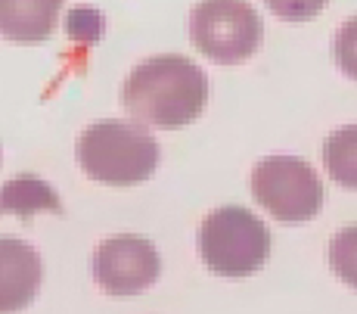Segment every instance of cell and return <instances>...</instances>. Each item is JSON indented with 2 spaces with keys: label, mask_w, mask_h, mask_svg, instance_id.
Masks as SVG:
<instances>
[{
  "label": "cell",
  "mask_w": 357,
  "mask_h": 314,
  "mask_svg": "<svg viewBox=\"0 0 357 314\" xmlns=\"http://www.w3.org/2000/svg\"><path fill=\"white\" fill-rule=\"evenodd\" d=\"M208 100V78L181 53L149 57L125 78L121 103L134 119L155 128H183L196 121Z\"/></svg>",
  "instance_id": "1"
},
{
  "label": "cell",
  "mask_w": 357,
  "mask_h": 314,
  "mask_svg": "<svg viewBox=\"0 0 357 314\" xmlns=\"http://www.w3.org/2000/svg\"><path fill=\"white\" fill-rule=\"evenodd\" d=\"M75 156L84 174L97 184L130 187L140 184L159 168V140L143 125L121 119H102L78 134Z\"/></svg>",
  "instance_id": "2"
},
{
  "label": "cell",
  "mask_w": 357,
  "mask_h": 314,
  "mask_svg": "<svg viewBox=\"0 0 357 314\" xmlns=\"http://www.w3.org/2000/svg\"><path fill=\"white\" fill-rule=\"evenodd\" d=\"M199 258L218 277H249L271 258V230L243 206H221L199 224Z\"/></svg>",
  "instance_id": "3"
},
{
  "label": "cell",
  "mask_w": 357,
  "mask_h": 314,
  "mask_svg": "<svg viewBox=\"0 0 357 314\" xmlns=\"http://www.w3.org/2000/svg\"><path fill=\"white\" fill-rule=\"evenodd\" d=\"M252 196L277 221L305 224L324 209V184L311 162L295 156H267L252 168Z\"/></svg>",
  "instance_id": "4"
},
{
  "label": "cell",
  "mask_w": 357,
  "mask_h": 314,
  "mask_svg": "<svg viewBox=\"0 0 357 314\" xmlns=\"http://www.w3.org/2000/svg\"><path fill=\"white\" fill-rule=\"evenodd\" d=\"M190 35L211 63L236 66L258 50L261 19L249 0H199L190 16Z\"/></svg>",
  "instance_id": "5"
},
{
  "label": "cell",
  "mask_w": 357,
  "mask_h": 314,
  "mask_svg": "<svg viewBox=\"0 0 357 314\" xmlns=\"http://www.w3.org/2000/svg\"><path fill=\"white\" fill-rule=\"evenodd\" d=\"M162 258L143 237H109L93 252V277L109 296H137L159 280Z\"/></svg>",
  "instance_id": "6"
},
{
  "label": "cell",
  "mask_w": 357,
  "mask_h": 314,
  "mask_svg": "<svg viewBox=\"0 0 357 314\" xmlns=\"http://www.w3.org/2000/svg\"><path fill=\"white\" fill-rule=\"evenodd\" d=\"M44 264L34 246L16 237H0V314L29 308L38 296Z\"/></svg>",
  "instance_id": "7"
},
{
  "label": "cell",
  "mask_w": 357,
  "mask_h": 314,
  "mask_svg": "<svg viewBox=\"0 0 357 314\" xmlns=\"http://www.w3.org/2000/svg\"><path fill=\"white\" fill-rule=\"evenodd\" d=\"M66 0H0V38L40 44L53 35Z\"/></svg>",
  "instance_id": "8"
},
{
  "label": "cell",
  "mask_w": 357,
  "mask_h": 314,
  "mask_svg": "<svg viewBox=\"0 0 357 314\" xmlns=\"http://www.w3.org/2000/svg\"><path fill=\"white\" fill-rule=\"evenodd\" d=\"M40 211L63 215V200L59 193L38 174H16L0 187V215L31 218Z\"/></svg>",
  "instance_id": "9"
},
{
  "label": "cell",
  "mask_w": 357,
  "mask_h": 314,
  "mask_svg": "<svg viewBox=\"0 0 357 314\" xmlns=\"http://www.w3.org/2000/svg\"><path fill=\"white\" fill-rule=\"evenodd\" d=\"M324 162L335 184L357 190V125H345L324 140Z\"/></svg>",
  "instance_id": "10"
},
{
  "label": "cell",
  "mask_w": 357,
  "mask_h": 314,
  "mask_svg": "<svg viewBox=\"0 0 357 314\" xmlns=\"http://www.w3.org/2000/svg\"><path fill=\"white\" fill-rule=\"evenodd\" d=\"M326 258H329L333 274L339 277L342 283L351 286V290H357V224L342 227L339 234L329 240Z\"/></svg>",
  "instance_id": "11"
},
{
  "label": "cell",
  "mask_w": 357,
  "mask_h": 314,
  "mask_svg": "<svg viewBox=\"0 0 357 314\" xmlns=\"http://www.w3.org/2000/svg\"><path fill=\"white\" fill-rule=\"evenodd\" d=\"M102 16L97 6H75L66 16V31L72 35V40H81V44H93L102 35Z\"/></svg>",
  "instance_id": "12"
},
{
  "label": "cell",
  "mask_w": 357,
  "mask_h": 314,
  "mask_svg": "<svg viewBox=\"0 0 357 314\" xmlns=\"http://www.w3.org/2000/svg\"><path fill=\"white\" fill-rule=\"evenodd\" d=\"M333 53H335L339 69L345 72L348 78L357 81V16H351L348 22H342V29L335 31Z\"/></svg>",
  "instance_id": "13"
},
{
  "label": "cell",
  "mask_w": 357,
  "mask_h": 314,
  "mask_svg": "<svg viewBox=\"0 0 357 314\" xmlns=\"http://www.w3.org/2000/svg\"><path fill=\"white\" fill-rule=\"evenodd\" d=\"M264 3L273 16L286 19V22H307L324 13L326 0H264Z\"/></svg>",
  "instance_id": "14"
}]
</instances>
